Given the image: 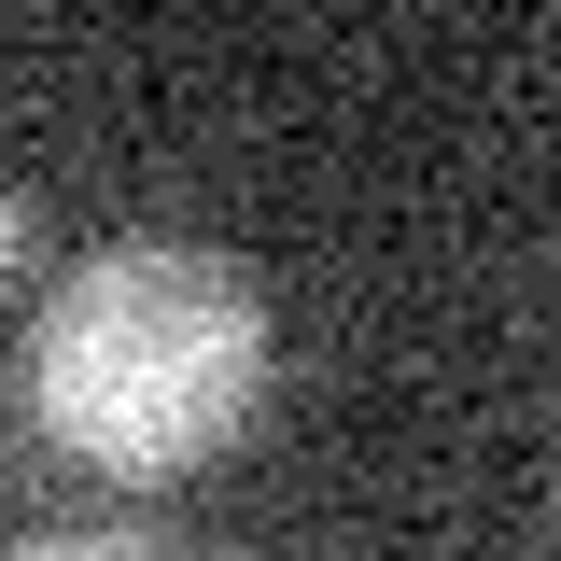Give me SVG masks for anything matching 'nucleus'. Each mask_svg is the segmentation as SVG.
I'll list each match as a JSON object with an SVG mask.
<instances>
[{
    "mask_svg": "<svg viewBox=\"0 0 561 561\" xmlns=\"http://www.w3.org/2000/svg\"><path fill=\"white\" fill-rule=\"evenodd\" d=\"M267 280L210 239H99L28 323V408L84 478L169 491L267 408Z\"/></svg>",
    "mask_w": 561,
    "mask_h": 561,
    "instance_id": "1",
    "label": "nucleus"
},
{
    "mask_svg": "<svg viewBox=\"0 0 561 561\" xmlns=\"http://www.w3.org/2000/svg\"><path fill=\"white\" fill-rule=\"evenodd\" d=\"M0 561H183V548L140 534V519H84V534H14Z\"/></svg>",
    "mask_w": 561,
    "mask_h": 561,
    "instance_id": "2",
    "label": "nucleus"
},
{
    "mask_svg": "<svg viewBox=\"0 0 561 561\" xmlns=\"http://www.w3.org/2000/svg\"><path fill=\"white\" fill-rule=\"evenodd\" d=\"M28 253H43V197H28V183L0 169V295L28 280Z\"/></svg>",
    "mask_w": 561,
    "mask_h": 561,
    "instance_id": "3",
    "label": "nucleus"
}]
</instances>
